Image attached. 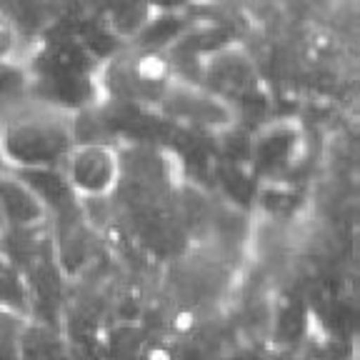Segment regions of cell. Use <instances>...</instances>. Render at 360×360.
<instances>
[{
    "instance_id": "6da1fadb",
    "label": "cell",
    "mask_w": 360,
    "mask_h": 360,
    "mask_svg": "<svg viewBox=\"0 0 360 360\" xmlns=\"http://www.w3.org/2000/svg\"><path fill=\"white\" fill-rule=\"evenodd\" d=\"M73 146V115L56 108L30 101L0 120V163L11 173L60 168Z\"/></svg>"
},
{
    "instance_id": "7a4b0ae2",
    "label": "cell",
    "mask_w": 360,
    "mask_h": 360,
    "mask_svg": "<svg viewBox=\"0 0 360 360\" xmlns=\"http://www.w3.org/2000/svg\"><path fill=\"white\" fill-rule=\"evenodd\" d=\"M60 173L78 200H108L120 191L123 165L120 148L112 143H75L60 165Z\"/></svg>"
},
{
    "instance_id": "3957f363",
    "label": "cell",
    "mask_w": 360,
    "mask_h": 360,
    "mask_svg": "<svg viewBox=\"0 0 360 360\" xmlns=\"http://www.w3.org/2000/svg\"><path fill=\"white\" fill-rule=\"evenodd\" d=\"M160 105H163V110L168 112L170 118L202 125V128H225L233 120L231 105L223 98H218L215 93L198 90L195 85L180 83V80L170 83Z\"/></svg>"
},
{
    "instance_id": "277c9868",
    "label": "cell",
    "mask_w": 360,
    "mask_h": 360,
    "mask_svg": "<svg viewBox=\"0 0 360 360\" xmlns=\"http://www.w3.org/2000/svg\"><path fill=\"white\" fill-rule=\"evenodd\" d=\"M205 78L215 85V96L220 98L228 93H236L240 98H248L258 88L255 80V65L245 53L233 43H223L220 48L208 53L205 60Z\"/></svg>"
},
{
    "instance_id": "5b68a950",
    "label": "cell",
    "mask_w": 360,
    "mask_h": 360,
    "mask_svg": "<svg viewBox=\"0 0 360 360\" xmlns=\"http://www.w3.org/2000/svg\"><path fill=\"white\" fill-rule=\"evenodd\" d=\"M300 141H303L300 125L288 123V120L265 125L255 135L253 148H250L258 170H263V173H281V170H285L288 165L295 163L292 158L298 155Z\"/></svg>"
},
{
    "instance_id": "8992f818",
    "label": "cell",
    "mask_w": 360,
    "mask_h": 360,
    "mask_svg": "<svg viewBox=\"0 0 360 360\" xmlns=\"http://www.w3.org/2000/svg\"><path fill=\"white\" fill-rule=\"evenodd\" d=\"M0 220H6L8 225L20 228V231L35 228L45 220L43 202L11 170L0 173Z\"/></svg>"
},
{
    "instance_id": "52a82bcc",
    "label": "cell",
    "mask_w": 360,
    "mask_h": 360,
    "mask_svg": "<svg viewBox=\"0 0 360 360\" xmlns=\"http://www.w3.org/2000/svg\"><path fill=\"white\" fill-rule=\"evenodd\" d=\"M15 175L35 193V198L43 202L45 213H48V210H60V213H65V210H70L75 202H78V198L73 195L70 186H68L65 178H63L60 168L22 170V173H15Z\"/></svg>"
},
{
    "instance_id": "ba28073f",
    "label": "cell",
    "mask_w": 360,
    "mask_h": 360,
    "mask_svg": "<svg viewBox=\"0 0 360 360\" xmlns=\"http://www.w3.org/2000/svg\"><path fill=\"white\" fill-rule=\"evenodd\" d=\"M33 101V78L25 60L0 63V120Z\"/></svg>"
},
{
    "instance_id": "9c48e42d",
    "label": "cell",
    "mask_w": 360,
    "mask_h": 360,
    "mask_svg": "<svg viewBox=\"0 0 360 360\" xmlns=\"http://www.w3.org/2000/svg\"><path fill=\"white\" fill-rule=\"evenodd\" d=\"M22 58H25V35L0 11V63L22 60Z\"/></svg>"
},
{
    "instance_id": "30bf717a",
    "label": "cell",
    "mask_w": 360,
    "mask_h": 360,
    "mask_svg": "<svg viewBox=\"0 0 360 360\" xmlns=\"http://www.w3.org/2000/svg\"><path fill=\"white\" fill-rule=\"evenodd\" d=\"M3 170H6V168H3V163H0V173H3Z\"/></svg>"
}]
</instances>
